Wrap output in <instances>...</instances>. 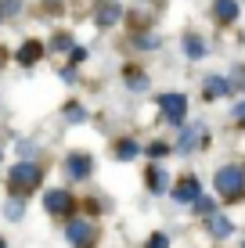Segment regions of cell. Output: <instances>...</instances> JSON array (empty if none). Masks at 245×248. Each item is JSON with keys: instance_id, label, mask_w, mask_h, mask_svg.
I'll list each match as a JSON object with an SVG mask.
<instances>
[{"instance_id": "cell-5", "label": "cell", "mask_w": 245, "mask_h": 248, "mask_svg": "<svg viewBox=\"0 0 245 248\" xmlns=\"http://www.w3.org/2000/svg\"><path fill=\"white\" fill-rule=\"evenodd\" d=\"M159 108H163V115L170 119V123H184V115H188V97H184V93H163V97H159Z\"/></svg>"}, {"instance_id": "cell-17", "label": "cell", "mask_w": 245, "mask_h": 248, "mask_svg": "<svg viewBox=\"0 0 245 248\" xmlns=\"http://www.w3.org/2000/svg\"><path fill=\"white\" fill-rule=\"evenodd\" d=\"M4 216H7V219H22V216H25V205H22L18 198H11V202L4 205Z\"/></svg>"}, {"instance_id": "cell-2", "label": "cell", "mask_w": 245, "mask_h": 248, "mask_svg": "<svg viewBox=\"0 0 245 248\" xmlns=\"http://www.w3.org/2000/svg\"><path fill=\"white\" fill-rule=\"evenodd\" d=\"M216 191H220L224 198H238V194L245 191V169L224 166L220 173H216Z\"/></svg>"}, {"instance_id": "cell-12", "label": "cell", "mask_w": 245, "mask_h": 248, "mask_svg": "<svg viewBox=\"0 0 245 248\" xmlns=\"http://www.w3.org/2000/svg\"><path fill=\"white\" fill-rule=\"evenodd\" d=\"M141 155V148H137V140H119V148H115V158H123V162H130V158H137Z\"/></svg>"}, {"instance_id": "cell-1", "label": "cell", "mask_w": 245, "mask_h": 248, "mask_svg": "<svg viewBox=\"0 0 245 248\" xmlns=\"http://www.w3.org/2000/svg\"><path fill=\"white\" fill-rule=\"evenodd\" d=\"M11 191H18V194H25V191H33V187H40V180H44V173H40V166L36 162H18V166L11 169Z\"/></svg>"}, {"instance_id": "cell-20", "label": "cell", "mask_w": 245, "mask_h": 248, "mask_svg": "<svg viewBox=\"0 0 245 248\" xmlns=\"http://www.w3.org/2000/svg\"><path fill=\"white\" fill-rule=\"evenodd\" d=\"M148 248H170V237H166V234H151Z\"/></svg>"}, {"instance_id": "cell-3", "label": "cell", "mask_w": 245, "mask_h": 248, "mask_svg": "<svg viewBox=\"0 0 245 248\" xmlns=\"http://www.w3.org/2000/svg\"><path fill=\"white\" fill-rule=\"evenodd\" d=\"M65 237H69L72 248H94V241H98V227L87 223V219H72V223L65 227Z\"/></svg>"}, {"instance_id": "cell-15", "label": "cell", "mask_w": 245, "mask_h": 248, "mask_svg": "<svg viewBox=\"0 0 245 248\" xmlns=\"http://www.w3.org/2000/svg\"><path fill=\"white\" fill-rule=\"evenodd\" d=\"M112 22H119V7L108 4V7H101V11H98V25H112Z\"/></svg>"}, {"instance_id": "cell-10", "label": "cell", "mask_w": 245, "mask_h": 248, "mask_svg": "<svg viewBox=\"0 0 245 248\" xmlns=\"http://www.w3.org/2000/svg\"><path fill=\"white\" fill-rule=\"evenodd\" d=\"M231 87H227V79L224 76H209L206 79V97H220V93H227Z\"/></svg>"}, {"instance_id": "cell-23", "label": "cell", "mask_w": 245, "mask_h": 248, "mask_svg": "<svg viewBox=\"0 0 245 248\" xmlns=\"http://www.w3.org/2000/svg\"><path fill=\"white\" fill-rule=\"evenodd\" d=\"M148 151H151V155H155V158H163V155H166V151H170V148H166V144H151Z\"/></svg>"}, {"instance_id": "cell-9", "label": "cell", "mask_w": 245, "mask_h": 248, "mask_svg": "<svg viewBox=\"0 0 245 248\" xmlns=\"http://www.w3.org/2000/svg\"><path fill=\"white\" fill-rule=\"evenodd\" d=\"M213 15H216V22H234L238 18V4H234V0H216Z\"/></svg>"}, {"instance_id": "cell-7", "label": "cell", "mask_w": 245, "mask_h": 248, "mask_svg": "<svg viewBox=\"0 0 245 248\" xmlns=\"http://www.w3.org/2000/svg\"><path fill=\"white\" fill-rule=\"evenodd\" d=\"M90 169H94V166H90L87 155H69V158H65V173H69L72 180H87Z\"/></svg>"}, {"instance_id": "cell-25", "label": "cell", "mask_w": 245, "mask_h": 248, "mask_svg": "<svg viewBox=\"0 0 245 248\" xmlns=\"http://www.w3.org/2000/svg\"><path fill=\"white\" fill-rule=\"evenodd\" d=\"M0 248H7V245H4V237H0Z\"/></svg>"}, {"instance_id": "cell-16", "label": "cell", "mask_w": 245, "mask_h": 248, "mask_svg": "<svg viewBox=\"0 0 245 248\" xmlns=\"http://www.w3.org/2000/svg\"><path fill=\"white\" fill-rule=\"evenodd\" d=\"M209 227H213L216 237H227V234H231V219H224V216H213V219H209Z\"/></svg>"}, {"instance_id": "cell-21", "label": "cell", "mask_w": 245, "mask_h": 248, "mask_svg": "<svg viewBox=\"0 0 245 248\" xmlns=\"http://www.w3.org/2000/svg\"><path fill=\"white\" fill-rule=\"evenodd\" d=\"M126 83H130V90H145V76H141V72L137 76L130 72V76H126Z\"/></svg>"}, {"instance_id": "cell-18", "label": "cell", "mask_w": 245, "mask_h": 248, "mask_svg": "<svg viewBox=\"0 0 245 248\" xmlns=\"http://www.w3.org/2000/svg\"><path fill=\"white\" fill-rule=\"evenodd\" d=\"M65 119H69V123H83V119H87V112H83L80 105H69V108H65Z\"/></svg>"}, {"instance_id": "cell-4", "label": "cell", "mask_w": 245, "mask_h": 248, "mask_svg": "<svg viewBox=\"0 0 245 248\" xmlns=\"http://www.w3.org/2000/svg\"><path fill=\"white\" fill-rule=\"evenodd\" d=\"M44 209L50 216H69V212H76V198L65 191V187H50L44 194Z\"/></svg>"}, {"instance_id": "cell-8", "label": "cell", "mask_w": 245, "mask_h": 248, "mask_svg": "<svg viewBox=\"0 0 245 248\" xmlns=\"http://www.w3.org/2000/svg\"><path fill=\"white\" fill-rule=\"evenodd\" d=\"M40 54H44V44H40V40H25V44L18 47V62L22 65H36Z\"/></svg>"}, {"instance_id": "cell-14", "label": "cell", "mask_w": 245, "mask_h": 248, "mask_svg": "<svg viewBox=\"0 0 245 248\" xmlns=\"http://www.w3.org/2000/svg\"><path fill=\"white\" fill-rule=\"evenodd\" d=\"M148 184H151V191H155V194L166 191V169H159V166L148 169Z\"/></svg>"}, {"instance_id": "cell-19", "label": "cell", "mask_w": 245, "mask_h": 248, "mask_svg": "<svg viewBox=\"0 0 245 248\" xmlns=\"http://www.w3.org/2000/svg\"><path fill=\"white\" fill-rule=\"evenodd\" d=\"M18 11V0H0V18H11Z\"/></svg>"}, {"instance_id": "cell-22", "label": "cell", "mask_w": 245, "mask_h": 248, "mask_svg": "<svg viewBox=\"0 0 245 248\" xmlns=\"http://www.w3.org/2000/svg\"><path fill=\"white\" fill-rule=\"evenodd\" d=\"M195 209H198V212H213V202H209V198H198Z\"/></svg>"}, {"instance_id": "cell-11", "label": "cell", "mask_w": 245, "mask_h": 248, "mask_svg": "<svg viewBox=\"0 0 245 248\" xmlns=\"http://www.w3.org/2000/svg\"><path fill=\"white\" fill-rule=\"evenodd\" d=\"M202 137H206V130H202V126H191V130H184V137H180V151H191V148L202 140Z\"/></svg>"}, {"instance_id": "cell-13", "label": "cell", "mask_w": 245, "mask_h": 248, "mask_svg": "<svg viewBox=\"0 0 245 248\" xmlns=\"http://www.w3.org/2000/svg\"><path fill=\"white\" fill-rule=\"evenodd\" d=\"M184 50H188V58H206V44H202L198 36H184Z\"/></svg>"}, {"instance_id": "cell-24", "label": "cell", "mask_w": 245, "mask_h": 248, "mask_svg": "<svg viewBox=\"0 0 245 248\" xmlns=\"http://www.w3.org/2000/svg\"><path fill=\"white\" fill-rule=\"evenodd\" d=\"M234 115H238V119H245V101H242L238 108H234Z\"/></svg>"}, {"instance_id": "cell-6", "label": "cell", "mask_w": 245, "mask_h": 248, "mask_svg": "<svg viewBox=\"0 0 245 248\" xmlns=\"http://www.w3.org/2000/svg\"><path fill=\"white\" fill-rule=\"evenodd\" d=\"M198 198H202V194H198V180H195V176H184V180L173 187V202H180V205H191Z\"/></svg>"}]
</instances>
